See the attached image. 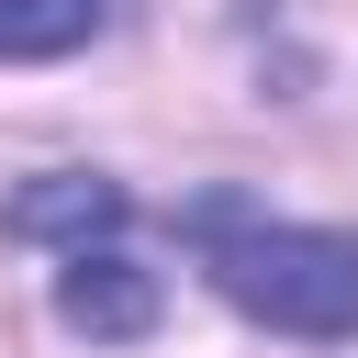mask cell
Returning <instances> with one entry per match:
<instances>
[{"instance_id":"cell-1","label":"cell","mask_w":358,"mask_h":358,"mask_svg":"<svg viewBox=\"0 0 358 358\" xmlns=\"http://www.w3.org/2000/svg\"><path fill=\"white\" fill-rule=\"evenodd\" d=\"M179 235L201 246V280H213L246 324L302 336V347H347V336H358V235L246 213L235 190L190 201V213H179Z\"/></svg>"},{"instance_id":"cell-2","label":"cell","mask_w":358,"mask_h":358,"mask_svg":"<svg viewBox=\"0 0 358 358\" xmlns=\"http://www.w3.org/2000/svg\"><path fill=\"white\" fill-rule=\"evenodd\" d=\"M22 235H67L56 246V313L78 336H145L157 324V280L123 257V190L112 179H56L22 201Z\"/></svg>"},{"instance_id":"cell-3","label":"cell","mask_w":358,"mask_h":358,"mask_svg":"<svg viewBox=\"0 0 358 358\" xmlns=\"http://www.w3.org/2000/svg\"><path fill=\"white\" fill-rule=\"evenodd\" d=\"M112 22V0H0V56H67Z\"/></svg>"}]
</instances>
